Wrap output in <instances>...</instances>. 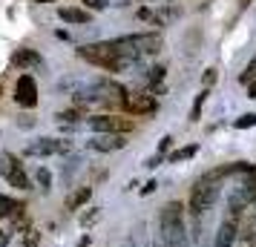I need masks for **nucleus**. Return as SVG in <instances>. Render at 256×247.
I'll list each match as a JSON object with an SVG mask.
<instances>
[{"label":"nucleus","mask_w":256,"mask_h":247,"mask_svg":"<svg viewBox=\"0 0 256 247\" xmlns=\"http://www.w3.org/2000/svg\"><path fill=\"white\" fill-rule=\"evenodd\" d=\"M239 170H242V161L213 167V170H208L204 176H198L196 181H193V187H190V196H187V210H190V216H193V219L204 216V213L216 204L222 187H224V181L233 178Z\"/></svg>","instance_id":"f257e3e1"},{"label":"nucleus","mask_w":256,"mask_h":247,"mask_svg":"<svg viewBox=\"0 0 256 247\" xmlns=\"http://www.w3.org/2000/svg\"><path fill=\"white\" fill-rule=\"evenodd\" d=\"M158 236L162 247H190V233L184 224V204L167 201L158 213Z\"/></svg>","instance_id":"f03ea898"},{"label":"nucleus","mask_w":256,"mask_h":247,"mask_svg":"<svg viewBox=\"0 0 256 247\" xmlns=\"http://www.w3.org/2000/svg\"><path fill=\"white\" fill-rule=\"evenodd\" d=\"M254 201H256V167L242 161V170L236 173L230 190H228V210H230V216L239 219L248 207H254Z\"/></svg>","instance_id":"7ed1b4c3"},{"label":"nucleus","mask_w":256,"mask_h":247,"mask_svg":"<svg viewBox=\"0 0 256 247\" xmlns=\"http://www.w3.org/2000/svg\"><path fill=\"white\" fill-rule=\"evenodd\" d=\"M78 58L92 63V66H101L106 72H124L132 66V60H127L121 52H118L116 40H101V43H84L78 46Z\"/></svg>","instance_id":"20e7f679"},{"label":"nucleus","mask_w":256,"mask_h":247,"mask_svg":"<svg viewBox=\"0 0 256 247\" xmlns=\"http://www.w3.org/2000/svg\"><path fill=\"white\" fill-rule=\"evenodd\" d=\"M116 46L127 60L138 63L141 58H150V55H156V52H162L164 37L158 35V32H138V35L116 37Z\"/></svg>","instance_id":"39448f33"},{"label":"nucleus","mask_w":256,"mask_h":247,"mask_svg":"<svg viewBox=\"0 0 256 247\" xmlns=\"http://www.w3.org/2000/svg\"><path fill=\"white\" fill-rule=\"evenodd\" d=\"M90 130L95 135H130L132 121L121 115H92L90 118Z\"/></svg>","instance_id":"423d86ee"},{"label":"nucleus","mask_w":256,"mask_h":247,"mask_svg":"<svg viewBox=\"0 0 256 247\" xmlns=\"http://www.w3.org/2000/svg\"><path fill=\"white\" fill-rule=\"evenodd\" d=\"M0 176L6 178L12 187H18V190H32V181H29V176L24 173V164H20L12 153L0 155Z\"/></svg>","instance_id":"0eeeda50"},{"label":"nucleus","mask_w":256,"mask_h":247,"mask_svg":"<svg viewBox=\"0 0 256 247\" xmlns=\"http://www.w3.org/2000/svg\"><path fill=\"white\" fill-rule=\"evenodd\" d=\"M72 150V141L64 138H38V141L26 144V155L32 158H46V155H64Z\"/></svg>","instance_id":"6e6552de"},{"label":"nucleus","mask_w":256,"mask_h":247,"mask_svg":"<svg viewBox=\"0 0 256 247\" xmlns=\"http://www.w3.org/2000/svg\"><path fill=\"white\" fill-rule=\"evenodd\" d=\"M121 106H124L127 112H132V115H152V112L158 109V101H156V95H150V92H130Z\"/></svg>","instance_id":"1a4fd4ad"},{"label":"nucleus","mask_w":256,"mask_h":247,"mask_svg":"<svg viewBox=\"0 0 256 247\" xmlns=\"http://www.w3.org/2000/svg\"><path fill=\"white\" fill-rule=\"evenodd\" d=\"M14 101H18V106H24V109L38 106V83L32 75H20L18 78V83H14Z\"/></svg>","instance_id":"9d476101"},{"label":"nucleus","mask_w":256,"mask_h":247,"mask_svg":"<svg viewBox=\"0 0 256 247\" xmlns=\"http://www.w3.org/2000/svg\"><path fill=\"white\" fill-rule=\"evenodd\" d=\"M236 239H239V219L236 216H228L219 224V233H216L213 247H236Z\"/></svg>","instance_id":"9b49d317"},{"label":"nucleus","mask_w":256,"mask_h":247,"mask_svg":"<svg viewBox=\"0 0 256 247\" xmlns=\"http://www.w3.org/2000/svg\"><path fill=\"white\" fill-rule=\"evenodd\" d=\"M127 147V135H92L90 138V150L95 153H116Z\"/></svg>","instance_id":"f8f14e48"},{"label":"nucleus","mask_w":256,"mask_h":247,"mask_svg":"<svg viewBox=\"0 0 256 247\" xmlns=\"http://www.w3.org/2000/svg\"><path fill=\"white\" fill-rule=\"evenodd\" d=\"M12 63L18 69H35V66H40V55L35 49H18L12 55Z\"/></svg>","instance_id":"ddd939ff"},{"label":"nucleus","mask_w":256,"mask_h":247,"mask_svg":"<svg viewBox=\"0 0 256 247\" xmlns=\"http://www.w3.org/2000/svg\"><path fill=\"white\" fill-rule=\"evenodd\" d=\"M24 204L20 201L9 199V196H0V219H20L24 216Z\"/></svg>","instance_id":"4468645a"},{"label":"nucleus","mask_w":256,"mask_h":247,"mask_svg":"<svg viewBox=\"0 0 256 247\" xmlns=\"http://www.w3.org/2000/svg\"><path fill=\"white\" fill-rule=\"evenodd\" d=\"M58 17L66 23H90V12L86 9H75V6H60Z\"/></svg>","instance_id":"2eb2a0df"},{"label":"nucleus","mask_w":256,"mask_h":247,"mask_svg":"<svg viewBox=\"0 0 256 247\" xmlns=\"http://www.w3.org/2000/svg\"><path fill=\"white\" fill-rule=\"evenodd\" d=\"M178 17H182V9L178 6H164V9L150 14V20L156 26H167V23H173V20H178Z\"/></svg>","instance_id":"dca6fc26"},{"label":"nucleus","mask_w":256,"mask_h":247,"mask_svg":"<svg viewBox=\"0 0 256 247\" xmlns=\"http://www.w3.org/2000/svg\"><path fill=\"white\" fill-rule=\"evenodd\" d=\"M92 199V187H81V190H75L70 199H66V210H78V207H84L86 201Z\"/></svg>","instance_id":"f3484780"},{"label":"nucleus","mask_w":256,"mask_h":247,"mask_svg":"<svg viewBox=\"0 0 256 247\" xmlns=\"http://www.w3.org/2000/svg\"><path fill=\"white\" fill-rule=\"evenodd\" d=\"M196 153H198V147H196V144H190V147H182V150L170 153V155H167V161H170V164H178V161H187V158H193Z\"/></svg>","instance_id":"a211bd4d"},{"label":"nucleus","mask_w":256,"mask_h":247,"mask_svg":"<svg viewBox=\"0 0 256 247\" xmlns=\"http://www.w3.org/2000/svg\"><path fill=\"white\" fill-rule=\"evenodd\" d=\"M236 247H256V224L250 222V227L244 230V233H239V239H236Z\"/></svg>","instance_id":"6ab92c4d"},{"label":"nucleus","mask_w":256,"mask_h":247,"mask_svg":"<svg viewBox=\"0 0 256 247\" xmlns=\"http://www.w3.org/2000/svg\"><path fill=\"white\" fill-rule=\"evenodd\" d=\"M35 181H38V187L44 190V193H49V190H52V173H49L46 167H38Z\"/></svg>","instance_id":"aec40b11"},{"label":"nucleus","mask_w":256,"mask_h":247,"mask_svg":"<svg viewBox=\"0 0 256 247\" xmlns=\"http://www.w3.org/2000/svg\"><path fill=\"white\" fill-rule=\"evenodd\" d=\"M210 89H202V92L196 95V101H193V109H190V121H198L202 118V106H204V101H208Z\"/></svg>","instance_id":"412c9836"},{"label":"nucleus","mask_w":256,"mask_h":247,"mask_svg":"<svg viewBox=\"0 0 256 247\" xmlns=\"http://www.w3.org/2000/svg\"><path fill=\"white\" fill-rule=\"evenodd\" d=\"M233 127H236V130H248V127H256V112H244V115H239L236 121H233Z\"/></svg>","instance_id":"4be33fe9"},{"label":"nucleus","mask_w":256,"mask_h":247,"mask_svg":"<svg viewBox=\"0 0 256 247\" xmlns=\"http://www.w3.org/2000/svg\"><path fill=\"white\" fill-rule=\"evenodd\" d=\"M164 66H152L150 69V75H147V81H150V89H156V86H162L164 83Z\"/></svg>","instance_id":"5701e85b"},{"label":"nucleus","mask_w":256,"mask_h":247,"mask_svg":"<svg viewBox=\"0 0 256 247\" xmlns=\"http://www.w3.org/2000/svg\"><path fill=\"white\" fill-rule=\"evenodd\" d=\"M38 245H40V233L29 227V230L24 233V247H38Z\"/></svg>","instance_id":"b1692460"},{"label":"nucleus","mask_w":256,"mask_h":247,"mask_svg":"<svg viewBox=\"0 0 256 247\" xmlns=\"http://www.w3.org/2000/svg\"><path fill=\"white\" fill-rule=\"evenodd\" d=\"M98 219H101V210H98V207H92L90 213H84V216H81V227H90V224H95Z\"/></svg>","instance_id":"393cba45"},{"label":"nucleus","mask_w":256,"mask_h":247,"mask_svg":"<svg viewBox=\"0 0 256 247\" xmlns=\"http://www.w3.org/2000/svg\"><path fill=\"white\" fill-rule=\"evenodd\" d=\"M250 78H256V58L250 60L248 66H244V72H242V78H239V81H242V83H250Z\"/></svg>","instance_id":"a878e982"},{"label":"nucleus","mask_w":256,"mask_h":247,"mask_svg":"<svg viewBox=\"0 0 256 247\" xmlns=\"http://www.w3.org/2000/svg\"><path fill=\"white\" fill-rule=\"evenodd\" d=\"M84 6H86V9H92V12H104L110 3H106V0H84Z\"/></svg>","instance_id":"bb28decb"},{"label":"nucleus","mask_w":256,"mask_h":247,"mask_svg":"<svg viewBox=\"0 0 256 247\" xmlns=\"http://www.w3.org/2000/svg\"><path fill=\"white\" fill-rule=\"evenodd\" d=\"M216 78H219V72L216 69H208L204 75H202V83H204V89H210L213 83H216Z\"/></svg>","instance_id":"cd10ccee"},{"label":"nucleus","mask_w":256,"mask_h":247,"mask_svg":"<svg viewBox=\"0 0 256 247\" xmlns=\"http://www.w3.org/2000/svg\"><path fill=\"white\" fill-rule=\"evenodd\" d=\"M170 144H173V138H170V135H164V138H162V144H158V155H164V153H167V150H170Z\"/></svg>","instance_id":"c85d7f7f"},{"label":"nucleus","mask_w":256,"mask_h":247,"mask_svg":"<svg viewBox=\"0 0 256 247\" xmlns=\"http://www.w3.org/2000/svg\"><path fill=\"white\" fill-rule=\"evenodd\" d=\"M156 187H158V184H156V181H147V187L141 190V193H144V196H150V193H152V190H156Z\"/></svg>","instance_id":"c756f323"},{"label":"nucleus","mask_w":256,"mask_h":247,"mask_svg":"<svg viewBox=\"0 0 256 247\" xmlns=\"http://www.w3.org/2000/svg\"><path fill=\"white\" fill-rule=\"evenodd\" d=\"M248 98H256V81L248 83Z\"/></svg>","instance_id":"7c9ffc66"},{"label":"nucleus","mask_w":256,"mask_h":247,"mask_svg":"<svg viewBox=\"0 0 256 247\" xmlns=\"http://www.w3.org/2000/svg\"><path fill=\"white\" fill-rule=\"evenodd\" d=\"M6 242H9V233H6V230H0V247H6Z\"/></svg>","instance_id":"2f4dec72"},{"label":"nucleus","mask_w":256,"mask_h":247,"mask_svg":"<svg viewBox=\"0 0 256 247\" xmlns=\"http://www.w3.org/2000/svg\"><path fill=\"white\" fill-rule=\"evenodd\" d=\"M248 3H250V0H239V6H242V9H244V6H248Z\"/></svg>","instance_id":"473e14b6"},{"label":"nucleus","mask_w":256,"mask_h":247,"mask_svg":"<svg viewBox=\"0 0 256 247\" xmlns=\"http://www.w3.org/2000/svg\"><path fill=\"white\" fill-rule=\"evenodd\" d=\"M38 3H55V0H38Z\"/></svg>","instance_id":"72a5a7b5"},{"label":"nucleus","mask_w":256,"mask_h":247,"mask_svg":"<svg viewBox=\"0 0 256 247\" xmlns=\"http://www.w3.org/2000/svg\"><path fill=\"white\" fill-rule=\"evenodd\" d=\"M254 224H256V210H254Z\"/></svg>","instance_id":"f704fd0d"}]
</instances>
